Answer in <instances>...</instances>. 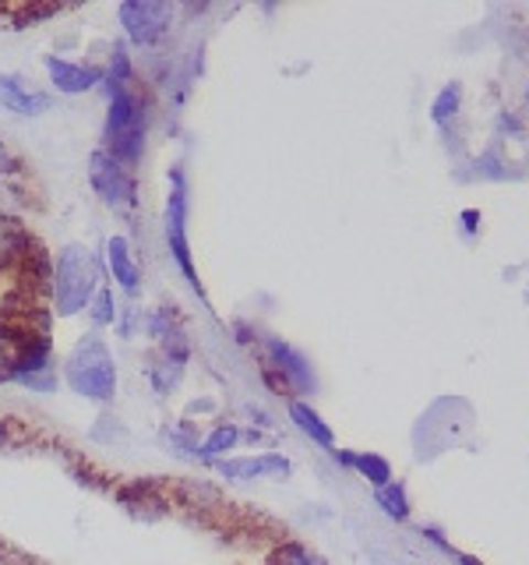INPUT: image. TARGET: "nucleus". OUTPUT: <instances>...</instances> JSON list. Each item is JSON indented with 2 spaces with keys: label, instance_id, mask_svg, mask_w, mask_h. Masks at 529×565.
Returning a JSON list of instances; mask_svg holds the SVG:
<instances>
[{
  "label": "nucleus",
  "instance_id": "nucleus-1",
  "mask_svg": "<svg viewBox=\"0 0 529 565\" xmlns=\"http://www.w3.org/2000/svg\"><path fill=\"white\" fill-rule=\"evenodd\" d=\"M102 287V262L88 244L71 241L64 244L57 258H53L50 273V297H53V315L57 318H75L88 311L93 297Z\"/></svg>",
  "mask_w": 529,
  "mask_h": 565
},
{
  "label": "nucleus",
  "instance_id": "nucleus-2",
  "mask_svg": "<svg viewBox=\"0 0 529 565\" xmlns=\"http://www.w3.org/2000/svg\"><path fill=\"white\" fill-rule=\"evenodd\" d=\"M149 103L134 85H106V120H102V146L120 163L134 167L145 156L149 141Z\"/></svg>",
  "mask_w": 529,
  "mask_h": 565
},
{
  "label": "nucleus",
  "instance_id": "nucleus-3",
  "mask_svg": "<svg viewBox=\"0 0 529 565\" xmlns=\"http://www.w3.org/2000/svg\"><path fill=\"white\" fill-rule=\"evenodd\" d=\"M64 382L75 396L88 403H114L117 396V361L110 353V343L102 340V332H85L82 340L71 347L64 358Z\"/></svg>",
  "mask_w": 529,
  "mask_h": 565
},
{
  "label": "nucleus",
  "instance_id": "nucleus-4",
  "mask_svg": "<svg viewBox=\"0 0 529 565\" xmlns=\"http://www.w3.org/2000/svg\"><path fill=\"white\" fill-rule=\"evenodd\" d=\"M88 188H93L96 199L114 212H131L138 205L134 170L128 163H120V159L106 149H96L88 156Z\"/></svg>",
  "mask_w": 529,
  "mask_h": 565
},
{
  "label": "nucleus",
  "instance_id": "nucleus-5",
  "mask_svg": "<svg viewBox=\"0 0 529 565\" xmlns=\"http://www.w3.org/2000/svg\"><path fill=\"white\" fill-rule=\"evenodd\" d=\"M187 173L184 167H173L170 170V194H166V244H170V255L173 262L181 265L184 279L191 282V290H202L198 273H194V262H191V244H187Z\"/></svg>",
  "mask_w": 529,
  "mask_h": 565
},
{
  "label": "nucleus",
  "instance_id": "nucleus-6",
  "mask_svg": "<svg viewBox=\"0 0 529 565\" xmlns=\"http://www.w3.org/2000/svg\"><path fill=\"white\" fill-rule=\"evenodd\" d=\"M173 4L166 0H123L117 8V22L128 35L131 46H159L170 35L173 25Z\"/></svg>",
  "mask_w": 529,
  "mask_h": 565
},
{
  "label": "nucleus",
  "instance_id": "nucleus-7",
  "mask_svg": "<svg viewBox=\"0 0 529 565\" xmlns=\"http://www.w3.org/2000/svg\"><path fill=\"white\" fill-rule=\"evenodd\" d=\"M4 379L25 385L29 393H40V396L57 393L61 375H57V361H53V350L46 343V335H40V340H29L22 350L11 353V361L4 367Z\"/></svg>",
  "mask_w": 529,
  "mask_h": 565
},
{
  "label": "nucleus",
  "instance_id": "nucleus-8",
  "mask_svg": "<svg viewBox=\"0 0 529 565\" xmlns=\"http://www.w3.org/2000/svg\"><path fill=\"white\" fill-rule=\"evenodd\" d=\"M293 463L282 452H251V456H229L216 463V473L223 481L247 484V481H282L290 477Z\"/></svg>",
  "mask_w": 529,
  "mask_h": 565
},
{
  "label": "nucleus",
  "instance_id": "nucleus-9",
  "mask_svg": "<svg viewBox=\"0 0 529 565\" xmlns=\"http://www.w3.org/2000/svg\"><path fill=\"white\" fill-rule=\"evenodd\" d=\"M43 67H46L53 93H61V96H85V93H93L96 85H102V64L71 61V57H61V53H50V57H43Z\"/></svg>",
  "mask_w": 529,
  "mask_h": 565
},
{
  "label": "nucleus",
  "instance_id": "nucleus-10",
  "mask_svg": "<svg viewBox=\"0 0 529 565\" xmlns=\"http://www.w3.org/2000/svg\"><path fill=\"white\" fill-rule=\"evenodd\" d=\"M141 326H145V332L155 340L159 358H166L173 364H187L191 343H187V332H184L181 315H176L173 308H155V311H149L145 318H141Z\"/></svg>",
  "mask_w": 529,
  "mask_h": 565
},
{
  "label": "nucleus",
  "instance_id": "nucleus-11",
  "mask_svg": "<svg viewBox=\"0 0 529 565\" xmlns=\"http://www.w3.org/2000/svg\"><path fill=\"white\" fill-rule=\"evenodd\" d=\"M102 269L110 273L114 287L123 294V297H138L141 294V265L134 258V247L123 234H114L106 237V247H102Z\"/></svg>",
  "mask_w": 529,
  "mask_h": 565
},
{
  "label": "nucleus",
  "instance_id": "nucleus-12",
  "mask_svg": "<svg viewBox=\"0 0 529 565\" xmlns=\"http://www.w3.org/2000/svg\"><path fill=\"white\" fill-rule=\"evenodd\" d=\"M0 106L18 117H43L53 106V96L43 93L40 85H32L29 78L8 71V75H0Z\"/></svg>",
  "mask_w": 529,
  "mask_h": 565
},
{
  "label": "nucleus",
  "instance_id": "nucleus-13",
  "mask_svg": "<svg viewBox=\"0 0 529 565\" xmlns=\"http://www.w3.org/2000/svg\"><path fill=\"white\" fill-rule=\"evenodd\" d=\"M240 438H244L240 424H234V420L212 424V428L202 435V446H198V463H205V467H216V463H223V459H229V452H237Z\"/></svg>",
  "mask_w": 529,
  "mask_h": 565
},
{
  "label": "nucleus",
  "instance_id": "nucleus-14",
  "mask_svg": "<svg viewBox=\"0 0 529 565\" xmlns=\"http://www.w3.org/2000/svg\"><path fill=\"white\" fill-rule=\"evenodd\" d=\"M269 353L276 361V371L282 375V385H293V388H311V367L307 361L300 358L296 350H290L287 343L269 340Z\"/></svg>",
  "mask_w": 529,
  "mask_h": 565
},
{
  "label": "nucleus",
  "instance_id": "nucleus-15",
  "mask_svg": "<svg viewBox=\"0 0 529 565\" xmlns=\"http://www.w3.org/2000/svg\"><path fill=\"white\" fill-rule=\"evenodd\" d=\"M163 446L173 452V456H181V459H194L198 463V446H202V431H198V424L194 420H173L163 428Z\"/></svg>",
  "mask_w": 529,
  "mask_h": 565
},
{
  "label": "nucleus",
  "instance_id": "nucleus-16",
  "mask_svg": "<svg viewBox=\"0 0 529 565\" xmlns=\"http://www.w3.org/2000/svg\"><path fill=\"white\" fill-rule=\"evenodd\" d=\"M335 459H339L343 467L364 473L375 488H385L388 481H392V467H388V459H381L375 452H335Z\"/></svg>",
  "mask_w": 529,
  "mask_h": 565
},
{
  "label": "nucleus",
  "instance_id": "nucleus-17",
  "mask_svg": "<svg viewBox=\"0 0 529 565\" xmlns=\"http://www.w3.org/2000/svg\"><path fill=\"white\" fill-rule=\"evenodd\" d=\"M290 420L296 424V428L300 431H304L311 441H317V446H332V441H335V435H332V428H328V424L322 420V414H317V411H311V406L307 403H300V399H293L290 403Z\"/></svg>",
  "mask_w": 529,
  "mask_h": 565
},
{
  "label": "nucleus",
  "instance_id": "nucleus-18",
  "mask_svg": "<svg viewBox=\"0 0 529 565\" xmlns=\"http://www.w3.org/2000/svg\"><path fill=\"white\" fill-rule=\"evenodd\" d=\"M117 318H120V308H117L114 287H110V282H102L99 294L93 297V305H88V322H93L96 332H102V329H114Z\"/></svg>",
  "mask_w": 529,
  "mask_h": 565
},
{
  "label": "nucleus",
  "instance_id": "nucleus-19",
  "mask_svg": "<svg viewBox=\"0 0 529 565\" xmlns=\"http://www.w3.org/2000/svg\"><path fill=\"white\" fill-rule=\"evenodd\" d=\"M269 565H328L317 552H311L307 544L300 541H282L276 552L269 555Z\"/></svg>",
  "mask_w": 529,
  "mask_h": 565
},
{
  "label": "nucleus",
  "instance_id": "nucleus-20",
  "mask_svg": "<svg viewBox=\"0 0 529 565\" xmlns=\"http://www.w3.org/2000/svg\"><path fill=\"white\" fill-rule=\"evenodd\" d=\"M25 247H29V234L22 230V223L0 216V265L18 258V252H25Z\"/></svg>",
  "mask_w": 529,
  "mask_h": 565
},
{
  "label": "nucleus",
  "instance_id": "nucleus-21",
  "mask_svg": "<svg viewBox=\"0 0 529 565\" xmlns=\"http://www.w3.org/2000/svg\"><path fill=\"white\" fill-rule=\"evenodd\" d=\"M181 379H184V364H173V361H166V358H159L152 367H149V382H152V388L159 396H170L176 385H181Z\"/></svg>",
  "mask_w": 529,
  "mask_h": 565
},
{
  "label": "nucleus",
  "instance_id": "nucleus-22",
  "mask_svg": "<svg viewBox=\"0 0 529 565\" xmlns=\"http://www.w3.org/2000/svg\"><path fill=\"white\" fill-rule=\"evenodd\" d=\"M375 499H378V505L388 512V516H396V520H406V516H410V502H406V488H402V484L388 481L385 488L375 491Z\"/></svg>",
  "mask_w": 529,
  "mask_h": 565
},
{
  "label": "nucleus",
  "instance_id": "nucleus-23",
  "mask_svg": "<svg viewBox=\"0 0 529 565\" xmlns=\"http://www.w3.org/2000/svg\"><path fill=\"white\" fill-rule=\"evenodd\" d=\"M22 173V163H18V156L11 152V146L4 138H0V184L14 181V177Z\"/></svg>",
  "mask_w": 529,
  "mask_h": 565
},
{
  "label": "nucleus",
  "instance_id": "nucleus-24",
  "mask_svg": "<svg viewBox=\"0 0 529 565\" xmlns=\"http://www.w3.org/2000/svg\"><path fill=\"white\" fill-rule=\"evenodd\" d=\"M455 103H458V93H455V88H445V93H441L438 103H434V120H449V114L455 110Z\"/></svg>",
  "mask_w": 529,
  "mask_h": 565
}]
</instances>
